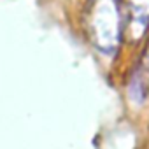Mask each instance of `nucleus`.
I'll use <instances>...</instances> for the list:
<instances>
[{"instance_id": "nucleus-1", "label": "nucleus", "mask_w": 149, "mask_h": 149, "mask_svg": "<svg viewBox=\"0 0 149 149\" xmlns=\"http://www.w3.org/2000/svg\"><path fill=\"white\" fill-rule=\"evenodd\" d=\"M84 26L91 44L100 53L114 54L119 49L123 25L116 0H91L86 9Z\"/></svg>"}, {"instance_id": "nucleus-2", "label": "nucleus", "mask_w": 149, "mask_h": 149, "mask_svg": "<svg viewBox=\"0 0 149 149\" xmlns=\"http://www.w3.org/2000/svg\"><path fill=\"white\" fill-rule=\"evenodd\" d=\"M125 35L128 40H140L149 30V0H125Z\"/></svg>"}]
</instances>
